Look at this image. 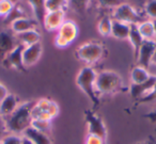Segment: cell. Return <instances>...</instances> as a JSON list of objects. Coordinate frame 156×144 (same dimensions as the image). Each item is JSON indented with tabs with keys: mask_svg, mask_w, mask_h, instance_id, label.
<instances>
[{
	"mask_svg": "<svg viewBox=\"0 0 156 144\" xmlns=\"http://www.w3.org/2000/svg\"><path fill=\"white\" fill-rule=\"evenodd\" d=\"M35 101H25L20 104L17 109L10 116L3 118V123L9 133L23 135L32 122V109Z\"/></svg>",
	"mask_w": 156,
	"mask_h": 144,
	"instance_id": "obj_1",
	"label": "cell"
},
{
	"mask_svg": "<svg viewBox=\"0 0 156 144\" xmlns=\"http://www.w3.org/2000/svg\"><path fill=\"white\" fill-rule=\"evenodd\" d=\"M96 76L98 73L92 66H83L76 76V84L91 100L94 106L100 105L98 93L96 91Z\"/></svg>",
	"mask_w": 156,
	"mask_h": 144,
	"instance_id": "obj_2",
	"label": "cell"
},
{
	"mask_svg": "<svg viewBox=\"0 0 156 144\" xmlns=\"http://www.w3.org/2000/svg\"><path fill=\"white\" fill-rule=\"evenodd\" d=\"M95 86L98 94H115L123 90V78L115 71H103L98 73Z\"/></svg>",
	"mask_w": 156,
	"mask_h": 144,
	"instance_id": "obj_3",
	"label": "cell"
},
{
	"mask_svg": "<svg viewBox=\"0 0 156 144\" xmlns=\"http://www.w3.org/2000/svg\"><path fill=\"white\" fill-rule=\"evenodd\" d=\"M104 56V47L102 44L98 42H88L81 44L76 49V57L79 60L86 62L90 66V64L98 62Z\"/></svg>",
	"mask_w": 156,
	"mask_h": 144,
	"instance_id": "obj_4",
	"label": "cell"
},
{
	"mask_svg": "<svg viewBox=\"0 0 156 144\" xmlns=\"http://www.w3.org/2000/svg\"><path fill=\"white\" fill-rule=\"evenodd\" d=\"M78 26L74 20H65L59 28L55 37V45L58 48H66L77 39Z\"/></svg>",
	"mask_w": 156,
	"mask_h": 144,
	"instance_id": "obj_5",
	"label": "cell"
},
{
	"mask_svg": "<svg viewBox=\"0 0 156 144\" xmlns=\"http://www.w3.org/2000/svg\"><path fill=\"white\" fill-rule=\"evenodd\" d=\"M59 114V106L56 101L48 98H41L35 101L32 109V120H47L52 121Z\"/></svg>",
	"mask_w": 156,
	"mask_h": 144,
	"instance_id": "obj_6",
	"label": "cell"
},
{
	"mask_svg": "<svg viewBox=\"0 0 156 144\" xmlns=\"http://www.w3.org/2000/svg\"><path fill=\"white\" fill-rule=\"evenodd\" d=\"M112 17L115 20L125 23L127 25H138L141 22V17L138 12L128 3H123L120 7L115 8L112 13Z\"/></svg>",
	"mask_w": 156,
	"mask_h": 144,
	"instance_id": "obj_7",
	"label": "cell"
},
{
	"mask_svg": "<svg viewBox=\"0 0 156 144\" xmlns=\"http://www.w3.org/2000/svg\"><path fill=\"white\" fill-rule=\"evenodd\" d=\"M86 122L88 127V135H94L98 137L103 138L104 140L107 139V128L104 121L100 118L93 111L87 110L85 112Z\"/></svg>",
	"mask_w": 156,
	"mask_h": 144,
	"instance_id": "obj_8",
	"label": "cell"
},
{
	"mask_svg": "<svg viewBox=\"0 0 156 144\" xmlns=\"http://www.w3.org/2000/svg\"><path fill=\"white\" fill-rule=\"evenodd\" d=\"M156 48V42L155 41H147L144 40V42L142 43L141 47L139 48L138 54L135 57L137 61V65H140V66L147 68V67L151 65L152 57L155 51Z\"/></svg>",
	"mask_w": 156,
	"mask_h": 144,
	"instance_id": "obj_9",
	"label": "cell"
},
{
	"mask_svg": "<svg viewBox=\"0 0 156 144\" xmlns=\"http://www.w3.org/2000/svg\"><path fill=\"white\" fill-rule=\"evenodd\" d=\"M24 45L17 44L10 52L5 54L2 62L9 68H14L17 71H23L25 68L24 63H23V50H24Z\"/></svg>",
	"mask_w": 156,
	"mask_h": 144,
	"instance_id": "obj_10",
	"label": "cell"
},
{
	"mask_svg": "<svg viewBox=\"0 0 156 144\" xmlns=\"http://www.w3.org/2000/svg\"><path fill=\"white\" fill-rule=\"evenodd\" d=\"M43 54V46L41 42L33 45L25 46L23 50V63L25 67H30L40 60Z\"/></svg>",
	"mask_w": 156,
	"mask_h": 144,
	"instance_id": "obj_11",
	"label": "cell"
},
{
	"mask_svg": "<svg viewBox=\"0 0 156 144\" xmlns=\"http://www.w3.org/2000/svg\"><path fill=\"white\" fill-rule=\"evenodd\" d=\"M155 83H156V76H154V75H151L149 79H147V81L142 82V83H139V84L132 83L129 89H128L129 95L133 98L139 100V99L142 98L143 96H145V95L153 89Z\"/></svg>",
	"mask_w": 156,
	"mask_h": 144,
	"instance_id": "obj_12",
	"label": "cell"
},
{
	"mask_svg": "<svg viewBox=\"0 0 156 144\" xmlns=\"http://www.w3.org/2000/svg\"><path fill=\"white\" fill-rule=\"evenodd\" d=\"M65 22V11H52L47 12L44 18L43 27L47 31H58L61 25Z\"/></svg>",
	"mask_w": 156,
	"mask_h": 144,
	"instance_id": "obj_13",
	"label": "cell"
},
{
	"mask_svg": "<svg viewBox=\"0 0 156 144\" xmlns=\"http://www.w3.org/2000/svg\"><path fill=\"white\" fill-rule=\"evenodd\" d=\"M20 100L17 97L12 93H9L7 96L3 98V100L0 103V116L5 118L10 116L20 106Z\"/></svg>",
	"mask_w": 156,
	"mask_h": 144,
	"instance_id": "obj_14",
	"label": "cell"
},
{
	"mask_svg": "<svg viewBox=\"0 0 156 144\" xmlns=\"http://www.w3.org/2000/svg\"><path fill=\"white\" fill-rule=\"evenodd\" d=\"M39 26H40V24L37 22L35 18L23 17V18H18V19L14 20L11 24V29L16 34H20V33L26 32V31L37 29Z\"/></svg>",
	"mask_w": 156,
	"mask_h": 144,
	"instance_id": "obj_15",
	"label": "cell"
},
{
	"mask_svg": "<svg viewBox=\"0 0 156 144\" xmlns=\"http://www.w3.org/2000/svg\"><path fill=\"white\" fill-rule=\"evenodd\" d=\"M23 135L28 138L33 144H52L51 140L48 137L47 133L37 130V129H34L31 126L26 129V131L23 133Z\"/></svg>",
	"mask_w": 156,
	"mask_h": 144,
	"instance_id": "obj_16",
	"label": "cell"
},
{
	"mask_svg": "<svg viewBox=\"0 0 156 144\" xmlns=\"http://www.w3.org/2000/svg\"><path fill=\"white\" fill-rule=\"evenodd\" d=\"M11 34L7 32H0V60L2 61L8 52H10L17 44Z\"/></svg>",
	"mask_w": 156,
	"mask_h": 144,
	"instance_id": "obj_17",
	"label": "cell"
},
{
	"mask_svg": "<svg viewBox=\"0 0 156 144\" xmlns=\"http://www.w3.org/2000/svg\"><path fill=\"white\" fill-rule=\"evenodd\" d=\"M130 32V25L119 20L112 19V27H111V35L118 40H127Z\"/></svg>",
	"mask_w": 156,
	"mask_h": 144,
	"instance_id": "obj_18",
	"label": "cell"
},
{
	"mask_svg": "<svg viewBox=\"0 0 156 144\" xmlns=\"http://www.w3.org/2000/svg\"><path fill=\"white\" fill-rule=\"evenodd\" d=\"M16 40H17L18 44H22L24 46H29L40 43L41 34H40V32L37 29H33V30H29L26 31V32L16 34Z\"/></svg>",
	"mask_w": 156,
	"mask_h": 144,
	"instance_id": "obj_19",
	"label": "cell"
},
{
	"mask_svg": "<svg viewBox=\"0 0 156 144\" xmlns=\"http://www.w3.org/2000/svg\"><path fill=\"white\" fill-rule=\"evenodd\" d=\"M29 5L33 11V15L37 22L40 24V26L43 27L44 18L47 13L45 7V0H28Z\"/></svg>",
	"mask_w": 156,
	"mask_h": 144,
	"instance_id": "obj_20",
	"label": "cell"
},
{
	"mask_svg": "<svg viewBox=\"0 0 156 144\" xmlns=\"http://www.w3.org/2000/svg\"><path fill=\"white\" fill-rule=\"evenodd\" d=\"M130 81L134 84H139L142 82L147 81L150 78V73L147 72V68L140 66V65H136L135 67H133V69L130 71Z\"/></svg>",
	"mask_w": 156,
	"mask_h": 144,
	"instance_id": "obj_21",
	"label": "cell"
},
{
	"mask_svg": "<svg viewBox=\"0 0 156 144\" xmlns=\"http://www.w3.org/2000/svg\"><path fill=\"white\" fill-rule=\"evenodd\" d=\"M128 41H129L130 45L133 46V49H134V54L135 57L138 54L139 48L141 47L142 43L144 42V39L142 37V35L140 34L138 28H137V25H132L130 26V32H129V37H128Z\"/></svg>",
	"mask_w": 156,
	"mask_h": 144,
	"instance_id": "obj_22",
	"label": "cell"
},
{
	"mask_svg": "<svg viewBox=\"0 0 156 144\" xmlns=\"http://www.w3.org/2000/svg\"><path fill=\"white\" fill-rule=\"evenodd\" d=\"M137 28L144 40L155 41V32H154V26L152 20H141L137 25Z\"/></svg>",
	"mask_w": 156,
	"mask_h": 144,
	"instance_id": "obj_23",
	"label": "cell"
},
{
	"mask_svg": "<svg viewBox=\"0 0 156 144\" xmlns=\"http://www.w3.org/2000/svg\"><path fill=\"white\" fill-rule=\"evenodd\" d=\"M111 27H112V19L108 16H104L101 18L98 24V30L103 37H110L111 35Z\"/></svg>",
	"mask_w": 156,
	"mask_h": 144,
	"instance_id": "obj_24",
	"label": "cell"
},
{
	"mask_svg": "<svg viewBox=\"0 0 156 144\" xmlns=\"http://www.w3.org/2000/svg\"><path fill=\"white\" fill-rule=\"evenodd\" d=\"M91 0H67V8L76 13H85Z\"/></svg>",
	"mask_w": 156,
	"mask_h": 144,
	"instance_id": "obj_25",
	"label": "cell"
},
{
	"mask_svg": "<svg viewBox=\"0 0 156 144\" xmlns=\"http://www.w3.org/2000/svg\"><path fill=\"white\" fill-rule=\"evenodd\" d=\"M45 7L47 12L64 11L65 8H67V0H45Z\"/></svg>",
	"mask_w": 156,
	"mask_h": 144,
	"instance_id": "obj_26",
	"label": "cell"
},
{
	"mask_svg": "<svg viewBox=\"0 0 156 144\" xmlns=\"http://www.w3.org/2000/svg\"><path fill=\"white\" fill-rule=\"evenodd\" d=\"M31 127L42 132L47 133L51 128V121L47 120H39V118H33L31 122Z\"/></svg>",
	"mask_w": 156,
	"mask_h": 144,
	"instance_id": "obj_27",
	"label": "cell"
},
{
	"mask_svg": "<svg viewBox=\"0 0 156 144\" xmlns=\"http://www.w3.org/2000/svg\"><path fill=\"white\" fill-rule=\"evenodd\" d=\"M23 17H27L26 14H25V12H24V10H23L20 7H18V5H14V8L11 11V13L5 17V23H8V24H9V23L10 24H12L14 20L18 19V18H23Z\"/></svg>",
	"mask_w": 156,
	"mask_h": 144,
	"instance_id": "obj_28",
	"label": "cell"
},
{
	"mask_svg": "<svg viewBox=\"0 0 156 144\" xmlns=\"http://www.w3.org/2000/svg\"><path fill=\"white\" fill-rule=\"evenodd\" d=\"M144 12L150 18L156 19V0H147L144 5Z\"/></svg>",
	"mask_w": 156,
	"mask_h": 144,
	"instance_id": "obj_29",
	"label": "cell"
},
{
	"mask_svg": "<svg viewBox=\"0 0 156 144\" xmlns=\"http://www.w3.org/2000/svg\"><path fill=\"white\" fill-rule=\"evenodd\" d=\"M23 135H14V133H8L5 135L0 144H22Z\"/></svg>",
	"mask_w": 156,
	"mask_h": 144,
	"instance_id": "obj_30",
	"label": "cell"
},
{
	"mask_svg": "<svg viewBox=\"0 0 156 144\" xmlns=\"http://www.w3.org/2000/svg\"><path fill=\"white\" fill-rule=\"evenodd\" d=\"M100 5L107 9H115L121 5L125 3V0H98Z\"/></svg>",
	"mask_w": 156,
	"mask_h": 144,
	"instance_id": "obj_31",
	"label": "cell"
},
{
	"mask_svg": "<svg viewBox=\"0 0 156 144\" xmlns=\"http://www.w3.org/2000/svg\"><path fill=\"white\" fill-rule=\"evenodd\" d=\"M137 101H138L139 104H149V103H154V101H156V83H155V86H153V89H152L145 96H143L142 98H140Z\"/></svg>",
	"mask_w": 156,
	"mask_h": 144,
	"instance_id": "obj_32",
	"label": "cell"
},
{
	"mask_svg": "<svg viewBox=\"0 0 156 144\" xmlns=\"http://www.w3.org/2000/svg\"><path fill=\"white\" fill-rule=\"evenodd\" d=\"M105 143H106V140L94 135H88L85 142V144H105Z\"/></svg>",
	"mask_w": 156,
	"mask_h": 144,
	"instance_id": "obj_33",
	"label": "cell"
},
{
	"mask_svg": "<svg viewBox=\"0 0 156 144\" xmlns=\"http://www.w3.org/2000/svg\"><path fill=\"white\" fill-rule=\"evenodd\" d=\"M144 118H147V120L151 123H153V124H156V108L154 110H152L151 112H149L147 114H145Z\"/></svg>",
	"mask_w": 156,
	"mask_h": 144,
	"instance_id": "obj_34",
	"label": "cell"
},
{
	"mask_svg": "<svg viewBox=\"0 0 156 144\" xmlns=\"http://www.w3.org/2000/svg\"><path fill=\"white\" fill-rule=\"evenodd\" d=\"M8 94H9L8 89L5 88V86H3V84L0 82V103L3 100V98H5Z\"/></svg>",
	"mask_w": 156,
	"mask_h": 144,
	"instance_id": "obj_35",
	"label": "cell"
},
{
	"mask_svg": "<svg viewBox=\"0 0 156 144\" xmlns=\"http://www.w3.org/2000/svg\"><path fill=\"white\" fill-rule=\"evenodd\" d=\"M5 130H7V128H5V123H3L2 125L0 124V143H1V141H2V139L5 135Z\"/></svg>",
	"mask_w": 156,
	"mask_h": 144,
	"instance_id": "obj_36",
	"label": "cell"
},
{
	"mask_svg": "<svg viewBox=\"0 0 156 144\" xmlns=\"http://www.w3.org/2000/svg\"><path fill=\"white\" fill-rule=\"evenodd\" d=\"M22 144H33V143H32V142L30 141V140L28 139V138H26V137H24V135H23Z\"/></svg>",
	"mask_w": 156,
	"mask_h": 144,
	"instance_id": "obj_37",
	"label": "cell"
},
{
	"mask_svg": "<svg viewBox=\"0 0 156 144\" xmlns=\"http://www.w3.org/2000/svg\"><path fill=\"white\" fill-rule=\"evenodd\" d=\"M151 64H156V48H155V51H154V54H153V57H152Z\"/></svg>",
	"mask_w": 156,
	"mask_h": 144,
	"instance_id": "obj_38",
	"label": "cell"
},
{
	"mask_svg": "<svg viewBox=\"0 0 156 144\" xmlns=\"http://www.w3.org/2000/svg\"><path fill=\"white\" fill-rule=\"evenodd\" d=\"M139 144H156V142L154 141H151V140H147V141H144V142H141Z\"/></svg>",
	"mask_w": 156,
	"mask_h": 144,
	"instance_id": "obj_39",
	"label": "cell"
},
{
	"mask_svg": "<svg viewBox=\"0 0 156 144\" xmlns=\"http://www.w3.org/2000/svg\"><path fill=\"white\" fill-rule=\"evenodd\" d=\"M7 1L11 2L12 5H17V2H18V0H7Z\"/></svg>",
	"mask_w": 156,
	"mask_h": 144,
	"instance_id": "obj_40",
	"label": "cell"
},
{
	"mask_svg": "<svg viewBox=\"0 0 156 144\" xmlns=\"http://www.w3.org/2000/svg\"><path fill=\"white\" fill-rule=\"evenodd\" d=\"M153 22V26H154V32H155V37H156V19L152 20Z\"/></svg>",
	"mask_w": 156,
	"mask_h": 144,
	"instance_id": "obj_41",
	"label": "cell"
},
{
	"mask_svg": "<svg viewBox=\"0 0 156 144\" xmlns=\"http://www.w3.org/2000/svg\"><path fill=\"white\" fill-rule=\"evenodd\" d=\"M0 17H1V13H0Z\"/></svg>",
	"mask_w": 156,
	"mask_h": 144,
	"instance_id": "obj_42",
	"label": "cell"
}]
</instances>
